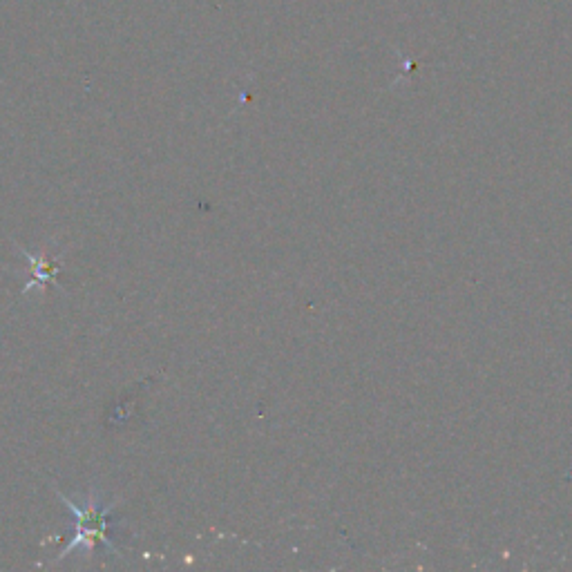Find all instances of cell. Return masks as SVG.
Returning a JSON list of instances; mask_svg holds the SVG:
<instances>
[{
    "instance_id": "1",
    "label": "cell",
    "mask_w": 572,
    "mask_h": 572,
    "mask_svg": "<svg viewBox=\"0 0 572 572\" xmlns=\"http://www.w3.org/2000/svg\"><path fill=\"white\" fill-rule=\"evenodd\" d=\"M56 494H59V499L65 505H68V510L72 512V517H74L72 541L61 550L59 559H65L74 548H79V546H83L85 550H92L97 546H106L114 552H119L117 543H114V539L110 535V528L114 523L112 512L117 510V501L103 505L97 492H90V497L81 499V503L70 499L68 494H63L61 490H56Z\"/></svg>"
},
{
    "instance_id": "2",
    "label": "cell",
    "mask_w": 572,
    "mask_h": 572,
    "mask_svg": "<svg viewBox=\"0 0 572 572\" xmlns=\"http://www.w3.org/2000/svg\"><path fill=\"white\" fill-rule=\"evenodd\" d=\"M21 255L32 266V278H30V282H25L23 293H30L32 289H36V284H43V286L56 284V275L63 271V262H61L59 255H52V253L34 255L25 249H21Z\"/></svg>"
}]
</instances>
